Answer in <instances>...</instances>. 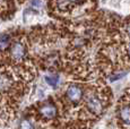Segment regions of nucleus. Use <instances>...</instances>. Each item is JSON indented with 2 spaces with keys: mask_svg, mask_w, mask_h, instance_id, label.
I'll use <instances>...</instances> for the list:
<instances>
[{
  "mask_svg": "<svg viewBox=\"0 0 130 129\" xmlns=\"http://www.w3.org/2000/svg\"><path fill=\"white\" fill-rule=\"evenodd\" d=\"M124 51H126L127 58H128L130 61V34L127 35V42H126V45H124Z\"/></svg>",
  "mask_w": 130,
  "mask_h": 129,
  "instance_id": "6e6552de",
  "label": "nucleus"
},
{
  "mask_svg": "<svg viewBox=\"0 0 130 129\" xmlns=\"http://www.w3.org/2000/svg\"><path fill=\"white\" fill-rule=\"evenodd\" d=\"M85 94H86V91H85L84 86L79 83H70L68 86H67L66 91H64L63 98L64 101L67 102V104L70 106H78L79 104L83 103Z\"/></svg>",
  "mask_w": 130,
  "mask_h": 129,
  "instance_id": "7ed1b4c3",
  "label": "nucleus"
},
{
  "mask_svg": "<svg viewBox=\"0 0 130 129\" xmlns=\"http://www.w3.org/2000/svg\"><path fill=\"white\" fill-rule=\"evenodd\" d=\"M89 0H51L49 8L58 15L63 16H72L75 13L80 10Z\"/></svg>",
  "mask_w": 130,
  "mask_h": 129,
  "instance_id": "f03ea898",
  "label": "nucleus"
},
{
  "mask_svg": "<svg viewBox=\"0 0 130 129\" xmlns=\"http://www.w3.org/2000/svg\"><path fill=\"white\" fill-rule=\"evenodd\" d=\"M83 110L87 116L99 117L103 113L105 109V102H104V96L101 92L91 91L86 92L85 98L83 101Z\"/></svg>",
  "mask_w": 130,
  "mask_h": 129,
  "instance_id": "f257e3e1",
  "label": "nucleus"
},
{
  "mask_svg": "<svg viewBox=\"0 0 130 129\" xmlns=\"http://www.w3.org/2000/svg\"><path fill=\"white\" fill-rule=\"evenodd\" d=\"M118 117L123 125L130 126V104H123L120 106Z\"/></svg>",
  "mask_w": 130,
  "mask_h": 129,
  "instance_id": "20e7f679",
  "label": "nucleus"
},
{
  "mask_svg": "<svg viewBox=\"0 0 130 129\" xmlns=\"http://www.w3.org/2000/svg\"><path fill=\"white\" fill-rule=\"evenodd\" d=\"M19 129H36L34 122L29 118H25L22 120L21 125H19Z\"/></svg>",
  "mask_w": 130,
  "mask_h": 129,
  "instance_id": "0eeeda50",
  "label": "nucleus"
},
{
  "mask_svg": "<svg viewBox=\"0 0 130 129\" xmlns=\"http://www.w3.org/2000/svg\"><path fill=\"white\" fill-rule=\"evenodd\" d=\"M44 79H45L47 85L51 86L52 88H57L59 85V83H60V76H59L58 73H56V71H51L50 74L45 75Z\"/></svg>",
  "mask_w": 130,
  "mask_h": 129,
  "instance_id": "39448f33",
  "label": "nucleus"
},
{
  "mask_svg": "<svg viewBox=\"0 0 130 129\" xmlns=\"http://www.w3.org/2000/svg\"><path fill=\"white\" fill-rule=\"evenodd\" d=\"M11 45V36L4 33L0 36V52H6Z\"/></svg>",
  "mask_w": 130,
  "mask_h": 129,
  "instance_id": "423d86ee",
  "label": "nucleus"
}]
</instances>
